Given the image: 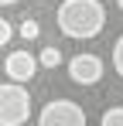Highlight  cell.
Instances as JSON below:
<instances>
[{
    "label": "cell",
    "instance_id": "obj_12",
    "mask_svg": "<svg viewBox=\"0 0 123 126\" xmlns=\"http://www.w3.org/2000/svg\"><path fill=\"white\" fill-rule=\"evenodd\" d=\"M116 3H120V10H123V0H116Z\"/></svg>",
    "mask_w": 123,
    "mask_h": 126
},
{
    "label": "cell",
    "instance_id": "obj_4",
    "mask_svg": "<svg viewBox=\"0 0 123 126\" xmlns=\"http://www.w3.org/2000/svg\"><path fill=\"white\" fill-rule=\"evenodd\" d=\"M68 79L75 85H96L102 79V58H96V55H75L72 62H68Z\"/></svg>",
    "mask_w": 123,
    "mask_h": 126
},
{
    "label": "cell",
    "instance_id": "obj_9",
    "mask_svg": "<svg viewBox=\"0 0 123 126\" xmlns=\"http://www.w3.org/2000/svg\"><path fill=\"white\" fill-rule=\"evenodd\" d=\"M113 68H116V75L123 79V34L116 38V44H113Z\"/></svg>",
    "mask_w": 123,
    "mask_h": 126
},
{
    "label": "cell",
    "instance_id": "obj_7",
    "mask_svg": "<svg viewBox=\"0 0 123 126\" xmlns=\"http://www.w3.org/2000/svg\"><path fill=\"white\" fill-rule=\"evenodd\" d=\"M99 126H123V106H109L99 116Z\"/></svg>",
    "mask_w": 123,
    "mask_h": 126
},
{
    "label": "cell",
    "instance_id": "obj_6",
    "mask_svg": "<svg viewBox=\"0 0 123 126\" xmlns=\"http://www.w3.org/2000/svg\"><path fill=\"white\" fill-rule=\"evenodd\" d=\"M38 65H44V68H58V65H62V51L55 48V44L41 48V55H38Z\"/></svg>",
    "mask_w": 123,
    "mask_h": 126
},
{
    "label": "cell",
    "instance_id": "obj_3",
    "mask_svg": "<svg viewBox=\"0 0 123 126\" xmlns=\"http://www.w3.org/2000/svg\"><path fill=\"white\" fill-rule=\"evenodd\" d=\"M38 126H85V112L72 99H51L41 109Z\"/></svg>",
    "mask_w": 123,
    "mask_h": 126
},
{
    "label": "cell",
    "instance_id": "obj_2",
    "mask_svg": "<svg viewBox=\"0 0 123 126\" xmlns=\"http://www.w3.org/2000/svg\"><path fill=\"white\" fill-rule=\"evenodd\" d=\"M31 116V92L24 82H3L0 85V126H24Z\"/></svg>",
    "mask_w": 123,
    "mask_h": 126
},
{
    "label": "cell",
    "instance_id": "obj_1",
    "mask_svg": "<svg viewBox=\"0 0 123 126\" xmlns=\"http://www.w3.org/2000/svg\"><path fill=\"white\" fill-rule=\"evenodd\" d=\"M106 24V7L99 0H62L58 7V31L72 41L96 38Z\"/></svg>",
    "mask_w": 123,
    "mask_h": 126
},
{
    "label": "cell",
    "instance_id": "obj_10",
    "mask_svg": "<svg viewBox=\"0 0 123 126\" xmlns=\"http://www.w3.org/2000/svg\"><path fill=\"white\" fill-rule=\"evenodd\" d=\"M10 38H14V27H10V21H3V17H0V48L10 41Z\"/></svg>",
    "mask_w": 123,
    "mask_h": 126
},
{
    "label": "cell",
    "instance_id": "obj_11",
    "mask_svg": "<svg viewBox=\"0 0 123 126\" xmlns=\"http://www.w3.org/2000/svg\"><path fill=\"white\" fill-rule=\"evenodd\" d=\"M14 3H17V0H0V7H14Z\"/></svg>",
    "mask_w": 123,
    "mask_h": 126
},
{
    "label": "cell",
    "instance_id": "obj_5",
    "mask_svg": "<svg viewBox=\"0 0 123 126\" xmlns=\"http://www.w3.org/2000/svg\"><path fill=\"white\" fill-rule=\"evenodd\" d=\"M3 72H7V79H14V82H31L34 72H38V58H34L31 51H10L7 62H3Z\"/></svg>",
    "mask_w": 123,
    "mask_h": 126
},
{
    "label": "cell",
    "instance_id": "obj_8",
    "mask_svg": "<svg viewBox=\"0 0 123 126\" xmlns=\"http://www.w3.org/2000/svg\"><path fill=\"white\" fill-rule=\"evenodd\" d=\"M17 34L24 38V41H34V38L41 34V27H38V21H31V17H24V21H20V27H17Z\"/></svg>",
    "mask_w": 123,
    "mask_h": 126
}]
</instances>
